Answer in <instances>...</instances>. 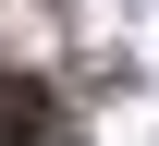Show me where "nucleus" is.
Returning <instances> with one entry per match:
<instances>
[{
	"instance_id": "obj_1",
	"label": "nucleus",
	"mask_w": 159,
	"mask_h": 146,
	"mask_svg": "<svg viewBox=\"0 0 159 146\" xmlns=\"http://www.w3.org/2000/svg\"><path fill=\"white\" fill-rule=\"evenodd\" d=\"M0 146H49V85L37 73H0Z\"/></svg>"
}]
</instances>
